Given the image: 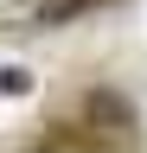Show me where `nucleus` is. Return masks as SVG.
Masks as SVG:
<instances>
[{
	"label": "nucleus",
	"instance_id": "nucleus-1",
	"mask_svg": "<svg viewBox=\"0 0 147 153\" xmlns=\"http://www.w3.org/2000/svg\"><path fill=\"white\" fill-rule=\"evenodd\" d=\"M51 153H141V115L115 83L83 89V102L70 121H58Z\"/></svg>",
	"mask_w": 147,
	"mask_h": 153
},
{
	"label": "nucleus",
	"instance_id": "nucleus-2",
	"mask_svg": "<svg viewBox=\"0 0 147 153\" xmlns=\"http://www.w3.org/2000/svg\"><path fill=\"white\" fill-rule=\"evenodd\" d=\"M90 7H109V0H39V26H58V19H77Z\"/></svg>",
	"mask_w": 147,
	"mask_h": 153
}]
</instances>
